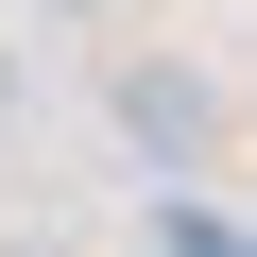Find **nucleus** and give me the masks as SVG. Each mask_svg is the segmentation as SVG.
Listing matches in <instances>:
<instances>
[{
  "mask_svg": "<svg viewBox=\"0 0 257 257\" xmlns=\"http://www.w3.org/2000/svg\"><path fill=\"white\" fill-rule=\"evenodd\" d=\"M120 120H138L155 155H206V138H223V103H206V69H120Z\"/></svg>",
  "mask_w": 257,
  "mask_h": 257,
  "instance_id": "obj_1",
  "label": "nucleus"
},
{
  "mask_svg": "<svg viewBox=\"0 0 257 257\" xmlns=\"http://www.w3.org/2000/svg\"><path fill=\"white\" fill-rule=\"evenodd\" d=\"M0 120H18V52H0Z\"/></svg>",
  "mask_w": 257,
  "mask_h": 257,
  "instance_id": "obj_2",
  "label": "nucleus"
},
{
  "mask_svg": "<svg viewBox=\"0 0 257 257\" xmlns=\"http://www.w3.org/2000/svg\"><path fill=\"white\" fill-rule=\"evenodd\" d=\"M0 257H69V240H0Z\"/></svg>",
  "mask_w": 257,
  "mask_h": 257,
  "instance_id": "obj_3",
  "label": "nucleus"
},
{
  "mask_svg": "<svg viewBox=\"0 0 257 257\" xmlns=\"http://www.w3.org/2000/svg\"><path fill=\"white\" fill-rule=\"evenodd\" d=\"M69 18H86V0H69Z\"/></svg>",
  "mask_w": 257,
  "mask_h": 257,
  "instance_id": "obj_4",
  "label": "nucleus"
}]
</instances>
